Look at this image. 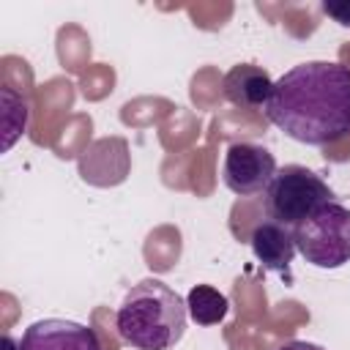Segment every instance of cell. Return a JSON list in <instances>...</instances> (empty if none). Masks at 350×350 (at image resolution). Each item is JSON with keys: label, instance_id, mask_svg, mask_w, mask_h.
Returning <instances> with one entry per match:
<instances>
[{"label": "cell", "instance_id": "7c38bea8", "mask_svg": "<svg viewBox=\"0 0 350 350\" xmlns=\"http://www.w3.org/2000/svg\"><path fill=\"white\" fill-rule=\"evenodd\" d=\"M276 350H325V347L323 345H314V342H306V339H293V342L279 345Z\"/></svg>", "mask_w": 350, "mask_h": 350}, {"label": "cell", "instance_id": "7a4b0ae2", "mask_svg": "<svg viewBox=\"0 0 350 350\" xmlns=\"http://www.w3.org/2000/svg\"><path fill=\"white\" fill-rule=\"evenodd\" d=\"M189 306L161 279L137 282L115 312V328L134 350H172L186 334Z\"/></svg>", "mask_w": 350, "mask_h": 350}, {"label": "cell", "instance_id": "277c9868", "mask_svg": "<svg viewBox=\"0 0 350 350\" xmlns=\"http://www.w3.org/2000/svg\"><path fill=\"white\" fill-rule=\"evenodd\" d=\"M293 235L298 254L314 268L334 271L350 262V208L339 200L293 227Z\"/></svg>", "mask_w": 350, "mask_h": 350}, {"label": "cell", "instance_id": "8fae6325", "mask_svg": "<svg viewBox=\"0 0 350 350\" xmlns=\"http://www.w3.org/2000/svg\"><path fill=\"white\" fill-rule=\"evenodd\" d=\"M320 8H323V14L331 16L334 22L350 27V0H323Z\"/></svg>", "mask_w": 350, "mask_h": 350}, {"label": "cell", "instance_id": "ba28073f", "mask_svg": "<svg viewBox=\"0 0 350 350\" xmlns=\"http://www.w3.org/2000/svg\"><path fill=\"white\" fill-rule=\"evenodd\" d=\"M224 96L227 101H232L241 109H265L271 90H273V79L262 66L254 63H238L224 74Z\"/></svg>", "mask_w": 350, "mask_h": 350}, {"label": "cell", "instance_id": "52a82bcc", "mask_svg": "<svg viewBox=\"0 0 350 350\" xmlns=\"http://www.w3.org/2000/svg\"><path fill=\"white\" fill-rule=\"evenodd\" d=\"M249 246L257 257V262L268 271H287L293 257H295V235L293 227H284L273 219H262L254 224L249 235Z\"/></svg>", "mask_w": 350, "mask_h": 350}, {"label": "cell", "instance_id": "3957f363", "mask_svg": "<svg viewBox=\"0 0 350 350\" xmlns=\"http://www.w3.org/2000/svg\"><path fill=\"white\" fill-rule=\"evenodd\" d=\"M334 200L336 194L314 170L287 164L273 175L271 186L265 189V213L284 227H298Z\"/></svg>", "mask_w": 350, "mask_h": 350}, {"label": "cell", "instance_id": "4fadbf2b", "mask_svg": "<svg viewBox=\"0 0 350 350\" xmlns=\"http://www.w3.org/2000/svg\"><path fill=\"white\" fill-rule=\"evenodd\" d=\"M3 350H22V347H16V342H14L11 334H3Z\"/></svg>", "mask_w": 350, "mask_h": 350}, {"label": "cell", "instance_id": "8992f818", "mask_svg": "<svg viewBox=\"0 0 350 350\" xmlns=\"http://www.w3.org/2000/svg\"><path fill=\"white\" fill-rule=\"evenodd\" d=\"M22 350H101L98 334L82 323L63 317H44L25 328Z\"/></svg>", "mask_w": 350, "mask_h": 350}, {"label": "cell", "instance_id": "9c48e42d", "mask_svg": "<svg viewBox=\"0 0 350 350\" xmlns=\"http://www.w3.org/2000/svg\"><path fill=\"white\" fill-rule=\"evenodd\" d=\"M186 306H189V317L197 325H216L227 317L230 312V301L224 293H219L211 284H194L186 295Z\"/></svg>", "mask_w": 350, "mask_h": 350}, {"label": "cell", "instance_id": "30bf717a", "mask_svg": "<svg viewBox=\"0 0 350 350\" xmlns=\"http://www.w3.org/2000/svg\"><path fill=\"white\" fill-rule=\"evenodd\" d=\"M25 126H27V107H25V101H19L11 88H3V129H5L3 150H11L16 137L25 134Z\"/></svg>", "mask_w": 350, "mask_h": 350}, {"label": "cell", "instance_id": "6da1fadb", "mask_svg": "<svg viewBox=\"0 0 350 350\" xmlns=\"http://www.w3.org/2000/svg\"><path fill=\"white\" fill-rule=\"evenodd\" d=\"M262 112L295 142H336L350 134V68L336 60L298 63L273 82Z\"/></svg>", "mask_w": 350, "mask_h": 350}, {"label": "cell", "instance_id": "5b68a950", "mask_svg": "<svg viewBox=\"0 0 350 350\" xmlns=\"http://www.w3.org/2000/svg\"><path fill=\"white\" fill-rule=\"evenodd\" d=\"M279 172L276 159L268 148L254 142H232L224 153L221 180L238 197H254L265 191Z\"/></svg>", "mask_w": 350, "mask_h": 350}]
</instances>
